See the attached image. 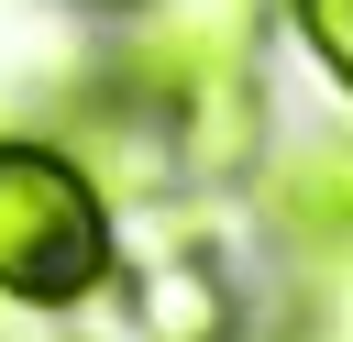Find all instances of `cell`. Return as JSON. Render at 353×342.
Returning a JSON list of instances; mask_svg holds the SVG:
<instances>
[{"label": "cell", "mask_w": 353, "mask_h": 342, "mask_svg": "<svg viewBox=\"0 0 353 342\" xmlns=\"http://www.w3.org/2000/svg\"><path fill=\"white\" fill-rule=\"evenodd\" d=\"M77 11H121V0H77Z\"/></svg>", "instance_id": "8992f818"}, {"label": "cell", "mask_w": 353, "mask_h": 342, "mask_svg": "<svg viewBox=\"0 0 353 342\" xmlns=\"http://www.w3.org/2000/svg\"><path fill=\"white\" fill-rule=\"evenodd\" d=\"M121 309L143 342H254V287H243V254L199 221H165L121 276Z\"/></svg>", "instance_id": "3957f363"}, {"label": "cell", "mask_w": 353, "mask_h": 342, "mask_svg": "<svg viewBox=\"0 0 353 342\" xmlns=\"http://www.w3.org/2000/svg\"><path fill=\"white\" fill-rule=\"evenodd\" d=\"M110 276H121V199L55 132H0V298L88 309Z\"/></svg>", "instance_id": "7a4b0ae2"}, {"label": "cell", "mask_w": 353, "mask_h": 342, "mask_svg": "<svg viewBox=\"0 0 353 342\" xmlns=\"http://www.w3.org/2000/svg\"><path fill=\"white\" fill-rule=\"evenodd\" d=\"M276 11H287V33L309 44V66L353 99V0H276Z\"/></svg>", "instance_id": "5b68a950"}, {"label": "cell", "mask_w": 353, "mask_h": 342, "mask_svg": "<svg viewBox=\"0 0 353 342\" xmlns=\"http://www.w3.org/2000/svg\"><path fill=\"white\" fill-rule=\"evenodd\" d=\"M254 221H265L287 276H353V143L342 132L287 143L254 177Z\"/></svg>", "instance_id": "277c9868"}, {"label": "cell", "mask_w": 353, "mask_h": 342, "mask_svg": "<svg viewBox=\"0 0 353 342\" xmlns=\"http://www.w3.org/2000/svg\"><path fill=\"white\" fill-rule=\"evenodd\" d=\"M110 77L165 121L176 177L221 188L254 177V132H265V22L276 0H121L110 11Z\"/></svg>", "instance_id": "6da1fadb"}]
</instances>
